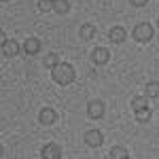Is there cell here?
Returning <instances> with one entry per match:
<instances>
[{
    "mask_svg": "<svg viewBox=\"0 0 159 159\" xmlns=\"http://www.w3.org/2000/svg\"><path fill=\"white\" fill-rule=\"evenodd\" d=\"M157 24H159V19H157Z\"/></svg>",
    "mask_w": 159,
    "mask_h": 159,
    "instance_id": "ffe728a7",
    "label": "cell"
},
{
    "mask_svg": "<svg viewBox=\"0 0 159 159\" xmlns=\"http://www.w3.org/2000/svg\"><path fill=\"white\" fill-rule=\"evenodd\" d=\"M53 2H55V0H53Z\"/></svg>",
    "mask_w": 159,
    "mask_h": 159,
    "instance_id": "44dd1931",
    "label": "cell"
},
{
    "mask_svg": "<svg viewBox=\"0 0 159 159\" xmlns=\"http://www.w3.org/2000/svg\"><path fill=\"white\" fill-rule=\"evenodd\" d=\"M108 38H110V43H115V45H121V43H125V28H121V25L110 28Z\"/></svg>",
    "mask_w": 159,
    "mask_h": 159,
    "instance_id": "9c48e42d",
    "label": "cell"
},
{
    "mask_svg": "<svg viewBox=\"0 0 159 159\" xmlns=\"http://www.w3.org/2000/svg\"><path fill=\"white\" fill-rule=\"evenodd\" d=\"M144 91H147L148 98H159V83L157 81H151L144 85Z\"/></svg>",
    "mask_w": 159,
    "mask_h": 159,
    "instance_id": "5bb4252c",
    "label": "cell"
},
{
    "mask_svg": "<svg viewBox=\"0 0 159 159\" xmlns=\"http://www.w3.org/2000/svg\"><path fill=\"white\" fill-rule=\"evenodd\" d=\"M55 119H57V112L53 108H43L40 110V115H38V121H40V125H53L55 123Z\"/></svg>",
    "mask_w": 159,
    "mask_h": 159,
    "instance_id": "ba28073f",
    "label": "cell"
},
{
    "mask_svg": "<svg viewBox=\"0 0 159 159\" xmlns=\"http://www.w3.org/2000/svg\"><path fill=\"white\" fill-rule=\"evenodd\" d=\"M132 36H134L138 43H148V40L153 38V25L147 24V21L138 24V25L134 28V32H132Z\"/></svg>",
    "mask_w": 159,
    "mask_h": 159,
    "instance_id": "7a4b0ae2",
    "label": "cell"
},
{
    "mask_svg": "<svg viewBox=\"0 0 159 159\" xmlns=\"http://www.w3.org/2000/svg\"><path fill=\"white\" fill-rule=\"evenodd\" d=\"M53 11L57 13V15H66V13L70 11V2L68 0H55L53 2Z\"/></svg>",
    "mask_w": 159,
    "mask_h": 159,
    "instance_id": "7c38bea8",
    "label": "cell"
},
{
    "mask_svg": "<svg viewBox=\"0 0 159 159\" xmlns=\"http://www.w3.org/2000/svg\"><path fill=\"white\" fill-rule=\"evenodd\" d=\"M83 140H85L87 147L98 148V147H102V142H104V136H102L100 129H87L85 136H83Z\"/></svg>",
    "mask_w": 159,
    "mask_h": 159,
    "instance_id": "3957f363",
    "label": "cell"
},
{
    "mask_svg": "<svg viewBox=\"0 0 159 159\" xmlns=\"http://www.w3.org/2000/svg\"><path fill=\"white\" fill-rule=\"evenodd\" d=\"M129 2H132L134 7H144V4H147L148 0H129Z\"/></svg>",
    "mask_w": 159,
    "mask_h": 159,
    "instance_id": "d6986e66",
    "label": "cell"
},
{
    "mask_svg": "<svg viewBox=\"0 0 159 159\" xmlns=\"http://www.w3.org/2000/svg\"><path fill=\"white\" fill-rule=\"evenodd\" d=\"M108 157L110 159H127L129 153H127V148H123V147H112L110 153H108Z\"/></svg>",
    "mask_w": 159,
    "mask_h": 159,
    "instance_id": "4fadbf2b",
    "label": "cell"
},
{
    "mask_svg": "<svg viewBox=\"0 0 159 159\" xmlns=\"http://www.w3.org/2000/svg\"><path fill=\"white\" fill-rule=\"evenodd\" d=\"M43 64H45L47 68L57 66V64H60V60H57V53H47V55H45V60H43Z\"/></svg>",
    "mask_w": 159,
    "mask_h": 159,
    "instance_id": "e0dca14e",
    "label": "cell"
},
{
    "mask_svg": "<svg viewBox=\"0 0 159 159\" xmlns=\"http://www.w3.org/2000/svg\"><path fill=\"white\" fill-rule=\"evenodd\" d=\"M79 34H81L83 40H91V38L96 36V28H93L91 24H83L81 28H79Z\"/></svg>",
    "mask_w": 159,
    "mask_h": 159,
    "instance_id": "8fae6325",
    "label": "cell"
},
{
    "mask_svg": "<svg viewBox=\"0 0 159 159\" xmlns=\"http://www.w3.org/2000/svg\"><path fill=\"white\" fill-rule=\"evenodd\" d=\"M87 115H89V119H100L104 115V102H100V100L89 102L87 104Z\"/></svg>",
    "mask_w": 159,
    "mask_h": 159,
    "instance_id": "8992f818",
    "label": "cell"
},
{
    "mask_svg": "<svg viewBox=\"0 0 159 159\" xmlns=\"http://www.w3.org/2000/svg\"><path fill=\"white\" fill-rule=\"evenodd\" d=\"M40 155H43V159H60L61 157V148L57 147L55 142H49V144L43 147Z\"/></svg>",
    "mask_w": 159,
    "mask_h": 159,
    "instance_id": "5b68a950",
    "label": "cell"
},
{
    "mask_svg": "<svg viewBox=\"0 0 159 159\" xmlns=\"http://www.w3.org/2000/svg\"><path fill=\"white\" fill-rule=\"evenodd\" d=\"M17 53H19V43H17V40L9 38V40L2 43V55H4V57H15Z\"/></svg>",
    "mask_w": 159,
    "mask_h": 159,
    "instance_id": "52a82bcc",
    "label": "cell"
},
{
    "mask_svg": "<svg viewBox=\"0 0 159 159\" xmlns=\"http://www.w3.org/2000/svg\"><path fill=\"white\" fill-rule=\"evenodd\" d=\"M51 76H53V81L57 83V85H70L74 81V76H76V72H74V68L70 66V64H66V61H60L57 66H53L51 68Z\"/></svg>",
    "mask_w": 159,
    "mask_h": 159,
    "instance_id": "6da1fadb",
    "label": "cell"
},
{
    "mask_svg": "<svg viewBox=\"0 0 159 159\" xmlns=\"http://www.w3.org/2000/svg\"><path fill=\"white\" fill-rule=\"evenodd\" d=\"M4 2H7V0H4Z\"/></svg>",
    "mask_w": 159,
    "mask_h": 159,
    "instance_id": "7402d4cb",
    "label": "cell"
},
{
    "mask_svg": "<svg viewBox=\"0 0 159 159\" xmlns=\"http://www.w3.org/2000/svg\"><path fill=\"white\" fill-rule=\"evenodd\" d=\"M147 106H148V102H147V98H144V96H136V98L132 100V108H134V110L147 108Z\"/></svg>",
    "mask_w": 159,
    "mask_h": 159,
    "instance_id": "2e32d148",
    "label": "cell"
},
{
    "mask_svg": "<svg viewBox=\"0 0 159 159\" xmlns=\"http://www.w3.org/2000/svg\"><path fill=\"white\" fill-rule=\"evenodd\" d=\"M38 11H43V13H47L53 9V0H38Z\"/></svg>",
    "mask_w": 159,
    "mask_h": 159,
    "instance_id": "ac0fdd59",
    "label": "cell"
},
{
    "mask_svg": "<svg viewBox=\"0 0 159 159\" xmlns=\"http://www.w3.org/2000/svg\"><path fill=\"white\" fill-rule=\"evenodd\" d=\"M24 51L28 53V55H36L38 51H40V40L34 36H30V38H25V43H24Z\"/></svg>",
    "mask_w": 159,
    "mask_h": 159,
    "instance_id": "30bf717a",
    "label": "cell"
},
{
    "mask_svg": "<svg viewBox=\"0 0 159 159\" xmlns=\"http://www.w3.org/2000/svg\"><path fill=\"white\" fill-rule=\"evenodd\" d=\"M108 60H110L108 49H104V47H96V49L91 51V61H93V64L104 66V64H108Z\"/></svg>",
    "mask_w": 159,
    "mask_h": 159,
    "instance_id": "277c9868",
    "label": "cell"
},
{
    "mask_svg": "<svg viewBox=\"0 0 159 159\" xmlns=\"http://www.w3.org/2000/svg\"><path fill=\"white\" fill-rule=\"evenodd\" d=\"M136 119L140 123H147V121H151V108H140V110H136Z\"/></svg>",
    "mask_w": 159,
    "mask_h": 159,
    "instance_id": "9a60e30c",
    "label": "cell"
}]
</instances>
